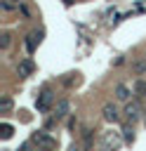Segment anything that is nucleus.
<instances>
[{
    "label": "nucleus",
    "instance_id": "obj_1",
    "mask_svg": "<svg viewBox=\"0 0 146 151\" xmlns=\"http://www.w3.org/2000/svg\"><path fill=\"white\" fill-rule=\"evenodd\" d=\"M122 144H125L122 132H115V130L101 132V139H99V149H101V151H120Z\"/></svg>",
    "mask_w": 146,
    "mask_h": 151
},
{
    "label": "nucleus",
    "instance_id": "obj_2",
    "mask_svg": "<svg viewBox=\"0 0 146 151\" xmlns=\"http://www.w3.org/2000/svg\"><path fill=\"white\" fill-rule=\"evenodd\" d=\"M31 142L38 144V149H47V151H54V149H57V139H54L52 134H47L45 130L33 132V134H31Z\"/></svg>",
    "mask_w": 146,
    "mask_h": 151
},
{
    "label": "nucleus",
    "instance_id": "obj_3",
    "mask_svg": "<svg viewBox=\"0 0 146 151\" xmlns=\"http://www.w3.org/2000/svg\"><path fill=\"white\" fill-rule=\"evenodd\" d=\"M52 104H54V94H52V90H42L38 97H35V109L40 111V113H47L49 109H52Z\"/></svg>",
    "mask_w": 146,
    "mask_h": 151
},
{
    "label": "nucleus",
    "instance_id": "obj_4",
    "mask_svg": "<svg viewBox=\"0 0 146 151\" xmlns=\"http://www.w3.org/2000/svg\"><path fill=\"white\" fill-rule=\"evenodd\" d=\"M122 113H125V120L134 125V123H137V120L144 116V109H141V104H139V101H127Z\"/></svg>",
    "mask_w": 146,
    "mask_h": 151
},
{
    "label": "nucleus",
    "instance_id": "obj_5",
    "mask_svg": "<svg viewBox=\"0 0 146 151\" xmlns=\"http://www.w3.org/2000/svg\"><path fill=\"white\" fill-rule=\"evenodd\" d=\"M101 116H104L106 123H118V120H120V111H118V106H115L113 101H106V104H104Z\"/></svg>",
    "mask_w": 146,
    "mask_h": 151
},
{
    "label": "nucleus",
    "instance_id": "obj_6",
    "mask_svg": "<svg viewBox=\"0 0 146 151\" xmlns=\"http://www.w3.org/2000/svg\"><path fill=\"white\" fill-rule=\"evenodd\" d=\"M68 111H71V101H68V99H61V101H57V104H54V120H61V118H66V116H68Z\"/></svg>",
    "mask_w": 146,
    "mask_h": 151
},
{
    "label": "nucleus",
    "instance_id": "obj_7",
    "mask_svg": "<svg viewBox=\"0 0 146 151\" xmlns=\"http://www.w3.org/2000/svg\"><path fill=\"white\" fill-rule=\"evenodd\" d=\"M40 40H42V31H33V33L26 35V50H28V54L35 52V45H38Z\"/></svg>",
    "mask_w": 146,
    "mask_h": 151
},
{
    "label": "nucleus",
    "instance_id": "obj_8",
    "mask_svg": "<svg viewBox=\"0 0 146 151\" xmlns=\"http://www.w3.org/2000/svg\"><path fill=\"white\" fill-rule=\"evenodd\" d=\"M35 71V64L31 61V59H21L19 64H16V73L21 76V78H26V76H31Z\"/></svg>",
    "mask_w": 146,
    "mask_h": 151
},
{
    "label": "nucleus",
    "instance_id": "obj_9",
    "mask_svg": "<svg viewBox=\"0 0 146 151\" xmlns=\"http://www.w3.org/2000/svg\"><path fill=\"white\" fill-rule=\"evenodd\" d=\"M113 94H115L118 101H130V94H132V92H130V87H127L125 83H118L115 90H113Z\"/></svg>",
    "mask_w": 146,
    "mask_h": 151
},
{
    "label": "nucleus",
    "instance_id": "obj_10",
    "mask_svg": "<svg viewBox=\"0 0 146 151\" xmlns=\"http://www.w3.org/2000/svg\"><path fill=\"white\" fill-rule=\"evenodd\" d=\"M120 132H122V139H125V144H132V142H134V125H132V123H125Z\"/></svg>",
    "mask_w": 146,
    "mask_h": 151
},
{
    "label": "nucleus",
    "instance_id": "obj_11",
    "mask_svg": "<svg viewBox=\"0 0 146 151\" xmlns=\"http://www.w3.org/2000/svg\"><path fill=\"white\" fill-rule=\"evenodd\" d=\"M12 134H14V127H12L9 123H0V137H2V139H9Z\"/></svg>",
    "mask_w": 146,
    "mask_h": 151
},
{
    "label": "nucleus",
    "instance_id": "obj_12",
    "mask_svg": "<svg viewBox=\"0 0 146 151\" xmlns=\"http://www.w3.org/2000/svg\"><path fill=\"white\" fill-rule=\"evenodd\" d=\"M132 71L139 73V76H144V73H146V59H137V61L132 64Z\"/></svg>",
    "mask_w": 146,
    "mask_h": 151
},
{
    "label": "nucleus",
    "instance_id": "obj_13",
    "mask_svg": "<svg viewBox=\"0 0 146 151\" xmlns=\"http://www.w3.org/2000/svg\"><path fill=\"white\" fill-rule=\"evenodd\" d=\"M134 94H139V97H146V80H137L134 83Z\"/></svg>",
    "mask_w": 146,
    "mask_h": 151
},
{
    "label": "nucleus",
    "instance_id": "obj_14",
    "mask_svg": "<svg viewBox=\"0 0 146 151\" xmlns=\"http://www.w3.org/2000/svg\"><path fill=\"white\" fill-rule=\"evenodd\" d=\"M12 111V99L9 97H2L0 99V113H9Z\"/></svg>",
    "mask_w": 146,
    "mask_h": 151
},
{
    "label": "nucleus",
    "instance_id": "obj_15",
    "mask_svg": "<svg viewBox=\"0 0 146 151\" xmlns=\"http://www.w3.org/2000/svg\"><path fill=\"white\" fill-rule=\"evenodd\" d=\"M0 7H2L5 12H12V9H16L19 5H16L14 0H0Z\"/></svg>",
    "mask_w": 146,
    "mask_h": 151
},
{
    "label": "nucleus",
    "instance_id": "obj_16",
    "mask_svg": "<svg viewBox=\"0 0 146 151\" xmlns=\"http://www.w3.org/2000/svg\"><path fill=\"white\" fill-rule=\"evenodd\" d=\"M9 42H12V35L5 31V33L0 35V47H2V50H7V47H9Z\"/></svg>",
    "mask_w": 146,
    "mask_h": 151
},
{
    "label": "nucleus",
    "instance_id": "obj_17",
    "mask_svg": "<svg viewBox=\"0 0 146 151\" xmlns=\"http://www.w3.org/2000/svg\"><path fill=\"white\" fill-rule=\"evenodd\" d=\"M16 151H33V146H31V142H24V144H21Z\"/></svg>",
    "mask_w": 146,
    "mask_h": 151
},
{
    "label": "nucleus",
    "instance_id": "obj_18",
    "mask_svg": "<svg viewBox=\"0 0 146 151\" xmlns=\"http://www.w3.org/2000/svg\"><path fill=\"white\" fill-rule=\"evenodd\" d=\"M71 151H80V146H78V144H73V146H71Z\"/></svg>",
    "mask_w": 146,
    "mask_h": 151
},
{
    "label": "nucleus",
    "instance_id": "obj_19",
    "mask_svg": "<svg viewBox=\"0 0 146 151\" xmlns=\"http://www.w3.org/2000/svg\"><path fill=\"white\" fill-rule=\"evenodd\" d=\"M14 2H16V5H21V0H14Z\"/></svg>",
    "mask_w": 146,
    "mask_h": 151
},
{
    "label": "nucleus",
    "instance_id": "obj_20",
    "mask_svg": "<svg viewBox=\"0 0 146 151\" xmlns=\"http://www.w3.org/2000/svg\"><path fill=\"white\" fill-rule=\"evenodd\" d=\"M40 151H47V149H40Z\"/></svg>",
    "mask_w": 146,
    "mask_h": 151
}]
</instances>
